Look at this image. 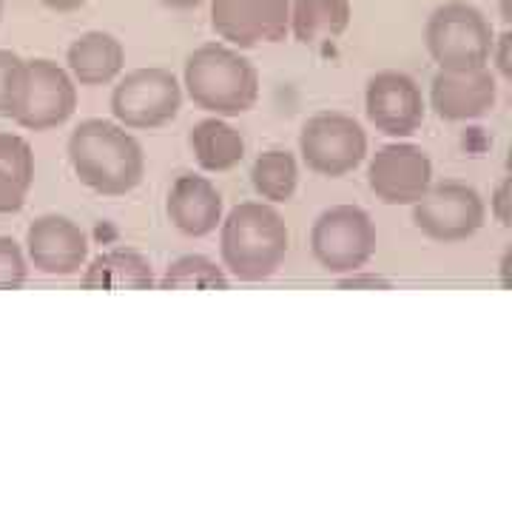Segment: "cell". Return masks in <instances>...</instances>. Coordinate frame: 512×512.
I'll use <instances>...</instances> for the list:
<instances>
[{
	"label": "cell",
	"mask_w": 512,
	"mask_h": 512,
	"mask_svg": "<svg viewBox=\"0 0 512 512\" xmlns=\"http://www.w3.org/2000/svg\"><path fill=\"white\" fill-rule=\"evenodd\" d=\"M256 194L268 202H291L299 185V165L291 151H265L259 154L251 171Z\"/></svg>",
	"instance_id": "obj_20"
},
{
	"label": "cell",
	"mask_w": 512,
	"mask_h": 512,
	"mask_svg": "<svg viewBox=\"0 0 512 512\" xmlns=\"http://www.w3.org/2000/svg\"><path fill=\"white\" fill-rule=\"evenodd\" d=\"M69 74L80 86H106L126 66L123 43L109 32H86L66 52Z\"/></svg>",
	"instance_id": "obj_15"
},
{
	"label": "cell",
	"mask_w": 512,
	"mask_h": 512,
	"mask_svg": "<svg viewBox=\"0 0 512 512\" xmlns=\"http://www.w3.org/2000/svg\"><path fill=\"white\" fill-rule=\"evenodd\" d=\"M299 154L313 174L330 180L345 177L367 157L365 128L342 111H319L302 126Z\"/></svg>",
	"instance_id": "obj_7"
},
{
	"label": "cell",
	"mask_w": 512,
	"mask_h": 512,
	"mask_svg": "<svg viewBox=\"0 0 512 512\" xmlns=\"http://www.w3.org/2000/svg\"><path fill=\"white\" fill-rule=\"evenodd\" d=\"M46 9H52V12H77V9H83L89 0H40Z\"/></svg>",
	"instance_id": "obj_30"
},
{
	"label": "cell",
	"mask_w": 512,
	"mask_h": 512,
	"mask_svg": "<svg viewBox=\"0 0 512 512\" xmlns=\"http://www.w3.org/2000/svg\"><path fill=\"white\" fill-rule=\"evenodd\" d=\"M160 3L168 6V9H197L205 0H160Z\"/></svg>",
	"instance_id": "obj_31"
},
{
	"label": "cell",
	"mask_w": 512,
	"mask_h": 512,
	"mask_svg": "<svg viewBox=\"0 0 512 512\" xmlns=\"http://www.w3.org/2000/svg\"><path fill=\"white\" fill-rule=\"evenodd\" d=\"M495 100H498V83L487 66L470 72L439 69L430 83V106L447 123L481 120L495 109Z\"/></svg>",
	"instance_id": "obj_13"
},
{
	"label": "cell",
	"mask_w": 512,
	"mask_h": 512,
	"mask_svg": "<svg viewBox=\"0 0 512 512\" xmlns=\"http://www.w3.org/2000/svg\"><path fill=\"white\" fill-rule=\"evenodd\" d=\"M77 180L100 197H126L146 177V154L126 126L103 117L83 120L69 137Z\"/></svg>",
	"instance_id": "obj_1"
},
{
	"label": "cell",
	"mask_w": 512,
	"mask_h": 512,
	"mask_svg": "<svg viewBox=\"0 0 512 512\" xmlns=\"http://www.w3.org/2000/svg\"><path fill=\"white\" fill-rule=\"evenodd\" d=\"M165 214L185 237H208L222 222V194L208 177L183 174L168 191Z\"/></svg>",
	"instance_id": "obj_14"
},
{
	"label": "cell",
	"mask_w": 512,
	"mask_h": 512,
	"mask_svg": "<svg viewBox=\"0 0 512 512\" xmlns=\"http://www.w3.org/2000/svg\"><path fill=\"white\" fill-rule=\"evenodd\" d=\"M495 29L490 18L467 0L436 6L424 26V43L444 72H470L490 63Z\"/></svg>",
	"instance_id": "obj_4"
},
{
	"label": "cell",
	"mask_w": 512,
	"mask_h": 512,
	"mask_svg": "<svg viewBox=\"0 0 512 512\" xmlns=\"http://www.w3.org/2000/svg\"><path fill=\"white\" fill-rule=\"evenodd\" d=\"M183 83L194 106L214 117H239L259 100V72L239 49L205 43L185 60Z\"/></svg>",
	"instance_id": "obj_3"
},
{
	"label": "cell",
	"mask_w": 512,
	"mask_h": 512,
	"mask_svg": "<svg viewBox=\"0 0 512 512\" xmlns=\"http://www.w3.org/2000/svg\"><path fill=\"white\" fill-rule=\"evenodd\" d=\"M510 262H512V251H507L504 259H501V285H504V288H510Z\"/></svg>",
	"instance_id": "obj_32"
},
{
	"label": "cell",
	"mask_w": 512,
	"mask_h": 512,
	"mask_svg": "<svg viewBox=\"0 0 512 512\" xmlns=\"http://www.w3.org/2000/svg\"><path fill=\"white\" fill-rule=\"evenodd\" d=\"M493 217L504 228L512 225V177H504L493 194Z\"/></svg>",
	"instance_id": "obj_28"
},
{
	"label": "cell",
	"mask_w": 512,
	"mask_h": 512,
	"mask_svg": "<svg viewBox=\"0 0 512 512\" xmlns=\"http://www.w3.org/2000/svg\"><path fill=\"white\" fill-rule=\"evenodd\" d=\"M293 0H262V43H282L291 32Z\"/></svg>",
	"instance_id": "obj_25"
},
{
	"label": "cell",
	"mask_w": 512,
	"mask_h": 512,
	"mask_svg": "<svg viewBox=\"0 0 512 512\" xmlns=\"http://www.w3.org/2000/svg\"><path fill=\"white\" fill-rule=\"evenodd\" d=\"M191 148H194V157H197L200 168L211 171V174L231 171L245 157L242 134L231 123H225L222 117L200 120L191 131Z\"/></svg>",
	"instance_id": "obj_18"
},
{
	"label": "cell",
	"mask_w": 512,
	"mask_h": 512,
	"mask_svg": "<svg viewBox=\"0 0 512 512\" xmlns=\"http://www.w3.org/2000/svg\"><path fill=\"white\" fill-rule=\"evenodd\" d=\"M342 288H390V282L382 279V276H373V274H348L342 276Z\"/></svg>",
	"instance_id": "obj_29"
},
{
	"label": "cell",
	"mask_w": 512,
	"mask_h": 512,
	"mask_svg": "<svg viewBox=\"0 0 512 512\" xmlns=\"http://www.w3.org/2000/svg\"><path fill=\"white\" fill-rule=\"evenodd\" d=\"M211 26L234 49L262 43V0H211Z\"/></svg>",
	"instance_id": "obj_19"
},
{
	"label": "cell",
	"mask_w": 512,
	"mask_h": 512,
	"mask_svg": "<svg viewBox=\"0 0 512 512\" xmlns=\"http://www.w3.org/2000/svg\"><path fill=\"white\" fill-rule=\"evenodd\" d=\"M163 291H183V288H208V291H228V274L214 259L202 254L180 256L165 268L163 279L157 282Z\"/></svg>",
	"instance_id": "obj_21"
},
{
	"label": "cell",
	"mask_w": 512,
	"mask_h": 512,
	"mask_svg": "<svg viewBox=\"0 0 512 512\" xmlns=\"http://www.w3.org/2000/svg\"><path fill=\"white\" fill-rule=\"evenodd\" d=\"M77 109V83L63 66L52 60L26 63V97L15 123L29 131L63 126Z\"/></svg>",
	"instance_id": "obj_11"
},
{
	"label": "cell",
	"mask_w": 512,
	"mask_h": 512,
	"mask_svg": "<svg viewBox=\"0 0 512 512\" xmlns=\"http://www.w3.org/2000/svg\"><path fill=\"white\" fill-rule=\"evenodd\" d=\"M433 183V160L416 143L382 146L367 165V185L384 205H413Z\"/></svg>",
	"instance_id": "obj_9"
},
{
	"label": "cell",
	"mask_w": 512,
	"mask_h": 512,
	"mask_svg": "<svg viewBox=\"0 0 512 512\" xmlns=\"http://www.w3.org/2000/svg\"><path fill=\"white\" fill-rule=\"evenodd\" d=\"M0 171L9 174L12 180H18L23 188H32L35 154H32V146L20 134L0 131Z\"/></svg>",
	"instance_id": "obj_23"
},
{
	"label": "cell",
	"mask_w": 512,
	"mask_h": 512,
	"mask_svg": "<svg viewBox=\"0 0 512 512\" xmlns=\"http://www.w3.org/2000/svg\"><path fill=\"white\" fill-rule=\"evenodd\" d=\"M26 194H29V188H23L18 180H12L9 174L0 171V214H18L26 205Z\"/></svg>",
	"instance_id": "obj_26"
},
{
	"label": "cell",
	"mask_w": 512,
	"mask_h": 512,
	"mask_svg": "<svg viewBox=\"0 0 512 512\" xmlns=\"http://www.w3.org/2000/svg\"><path fill=\"white\" fill-rule=\"evenodd\" d=\"M26 251L40 274L72 276L86 268L89 237L69 217L43 214L26 231Z\"/></svg>",
	"instance_id": "obj_12"
},
{
	"label": "cell",
	"mask_w": 512,
	"mask_h": 512,
	"mask_svg": "<svg viewBox=\"0 0 512 512\" xmlns=\"http://www.w3.org/2000/svg\"><path fill=\"white\" fill-rule=\"evenodd\" d=\"M510 3H512V0H504V3H501V15H504V18H501V20H504V23H510V20H512Z\"/></svg>",
	"instance_id": "obj_33"
},
{
	"label": "cell",
	"mask_w": 512,
	"mask_h": 512,
	"mask_svg": "<svg viewBox=\"0 0 512 512\" xmlns=\"http://www.w3.org/2000/svg\"><path fill=\"white\" fill-rule=\"evenodd\" d=\"M0 18H3V0H0Z\"/></svg>",
	"instance_id": "obj_34"
},
{
	"label": "cell",
	"mask_w": 512,
	"mask_h": 512,
	"mask_svg": "<svg viewBox=\"0 0 512 512\" xmlns=\"http://www.w3.org/2000/svg\"><path fill=\"white\" fill-rule=\"evenodd\" d=\"M183 109V86L160 66L128 72L111 92V114L120 126L148 131L171 123Z\"/></svg>",
	"instance_id": "obj_6"
},
{
	"label": "cell",
	"mask_w": 512,
	"mask_h": 512,
	"mask_svg": "<svg viewBox=\"0 0 512 512\" xmlns=\"http://www.w3.org/2000/svg\"><path fill=\"white\" fill-rule=\"evenodd\" d=\"M487 220V205L473 185L458 180L430 183L413 202V225L436 242H464L481 231Z\"/></svg>",
	"instance_id": "obj_8"
},
{
	"label": "cell",
	"mask_w": 512,
	"mask_h": 512,
	"mask_svg": "<svg viewBox=\"0 0 512 512\" xmlns=\"http://www.w3.org/2000/svg\"><path fill=\"white\" fill-rule=\"evenodd\" d=\"M80 282L97 291H151L157 285L148 256L131 248H111L94 256Z\"/></svg>",
	"instance_id": "obj_16"
},
{
	"label": "cell",
	"mask_w": 512,
	"mask_h": 512,
	"mask_svg": "<svg viewBox=\"0 0 512 512\" xmlns=\"http://www.w3.org/2000/svg\"><path fill=\"white\" fill-rule=\"evenodd\" d=\"M376 225L359 205H333L311 228V254L322 271L348 276L362 271L376 254Z\"/></svg>",
	"instance_id": "obj_5"
},
{
	"label": "cell",
	"mask_w": 512,
	"mask_h": 512,
	"mask_svg": "<svg viewBox=\"0 0 512 512\" xmlns=\"http://www.w3.org/2000/svg\"><path fill=\"white\" fill-rule=\"evenodd\" d=\"M490 60L495 63L498 74L510 80V77H512V32H510V29H504L501 35H495Z\"/></svg>",
	"instance_id": "obj_27"
},
{
	"label": "cell",
	"mask_w": 512,
	"mask_h": 512,
	"mask_svg": "<svg viewBox=\"0 0 512 512\" xmlns=\"http://www.w3.org/2000/svg\"><path fill=\"white\" fill-rule=\"evenodd\" d=\"M291 234L268 202H239L220 222L222 268L239 282H265L282 268Z\"/></svg>",
	"instance_id": "obj_2"
},
{
	"label": "cell",
	"mask_w": 512,
	"mask_h": 512,
	"mask_svg": "<svg viewBox=\"0 0 512 512\" xmlns=\"http://www.w3.org/2000/svg\"><path fill=\"white\" fill-rule=\"evenodd\" d=\"M367 120L387 137H410L424 123V94L410 74L384 69L367 80L365 89Z\"/></svg>",
	"instance_id": "obj_10"
},
{
	"label": "cell",
	"mask_w": 512,
	"mask_h": 512,
	"mask_svg": "<svg viewBox=\"0 0 512 512\" xmlns=\"http://www.w3.org/2000/svg\"><path fill=\"white\" fill-rule=\"evenodd\" d=\"M350 0H293L291 35L302 46H319L348 32Z\"/></svg>",
	"instance_id": "obj_17"
},
{
	"label": "cell",
	"mask_w": 512,
	"mask_h": 512,
	"mask_svg": "<svg viewBox=\"0 0 512 512\" xmlns=\"http://www.w3.org/2000/svg\"><path fill=\"white\" fill-rule=\"evenodd\" d=\"M29 265L23 248L12 237H0V291H18L26 282Z\"/></svg>",
	"instance_id": "obj_24"
},
{
	"label": "cell",
	"mask_w": 512,
	"mask_h": 512,
	"mask_svg": "<svg viewBox=\"0 0 512 512\" xmlns=\"http://www.w3.org/2000/svg\"><path fill=\"white\" fill-rule=\"evenodd\" d=\"M26 97V60L0 49V117L15 120Z\"/></svg>",
	"instance_id": "obj_22"
}]
</instances>
